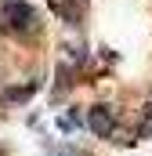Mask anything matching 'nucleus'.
<instances>
[{
    "instance_id": "nucleus-3",
    "label": "nucleus",
    "mask_w": 152,
    "mask_h": 156,
    "mask_svg": "<svg viewBox=\"0 0 152 156\" xmlns=\"http://www.w3.org/2000/svg\"><path fill=\"white\" fill-rule=\"evenodd\" d=\"M33 91H36V83H18V87H7V91H0V105H26L29 98H33Z\"/></svg>"
},
{
    "instance_id": "nucleus-1",
    "label": "nucleus",
    "mask_w": 152,
    "mask_h": 156,
    "mask_svg": "<svg viewBox=\"0 0 152 156\" xmlns=\"http://www.w3.org/2000/svg\"><path fill=\"white\" fill-rule=\"evenodd\" d=\"M0 15H4V22H7V29L18 33V37H26V33L36 29V11H33L26 0H4Z\"/></svg>"
},
{
    "instance_id": "nucleus-2",
    "label": "nucleus",
    "mask_w": 152,
    "mask_h": 156,
    "mask_svg": "<svg viewBox=\"0 0 152 156\" xmlns=\"http://www.w3.org/2000/svg\"><path fill=\"white\" fill-rule=\"evenodd\" d=\"M87 127H91L98 138H109V142H112V134H116V113L109 109V105H91Z\"/></svg>"
}]
</instances>
